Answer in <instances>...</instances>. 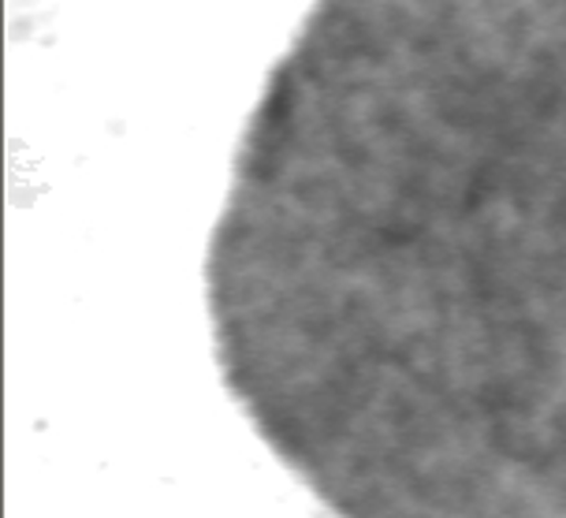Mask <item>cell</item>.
<instances>
[{
  "instance_id": "1",
  "label": "cell",
  "mask_w": 566,
  "mask_h": 518,
  "mask_svg": "<svg viewBox=\"0 0 566 518\" xmlns=\"http://www.w3.org/2000/svg\"><path fill=\"white\" fill-rule=\"evenodd\" d=\"M206 310L317 518H566V0H313Z\"/></svg>"
}]
</instances>
